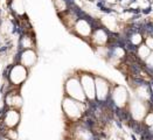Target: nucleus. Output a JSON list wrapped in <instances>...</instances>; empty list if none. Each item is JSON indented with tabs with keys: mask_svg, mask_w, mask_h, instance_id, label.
<instances>
[{
	"mask_svg": "<svg viewBox=\"0 0 153 140\" xmlns=\"http://www.w3.org/2000/svg\"><path fill=\"white\" fill-rule=\"evenodd\" d=\"M62 112L64 118L69 121L70 124L74 123H78L81 120H83L85 113L88 112V104L77 102L75 99L64 96L62 99Z\"/></svg>",
	"mask_w": 153,
	"mask_h": 140,
	"instance_id": "obj_1",
	"label": "nucleus"
},
{
	"mask_svg": "<svg viewBox=\"0 0 153 140\" xmlns=\"http://www.w3.org/2000/svg\"><path fill=\"white\" fill-rule=\"evenodd\" d=\"M63 90H64V96L71 98V99H75L77 102L88 104L77 74L76 75H70L67 77V79L64 81Z\"/></svg>",
	"mask_w": 153,
	"mask_h": 140,
	"instance_id": "obj_2",
	"label": "nucleus"
},
{
	"mask_svg": "<svg viewBox=\"0 0 153 140\" xmlns=\"http://www.w3.org/2000/svg\"><path fill=\"white\" fill-rule=\"evenodd\" d=\"M78 79L81 86L83 89L86 102L89 105H92L96 103V93H95V75H92L89 71H78L77 72Z\"/></svg>",
	"mask_w": 153,
	"mask_h": 140,
	"instance_id": "obj_3",
	"label": "nucleus"
},
{
	"mask_svg": "<svg viewBox=\"0 0 153 140\" xmlns=\"http://www.w3.org/2000/svg\"><path fill=\"white\" fill-rule=\"evenodd\" d=\"M112 84L103 76L95 75V93H96V103L100 106H105L110 98Z\"/></svg>",
	"mask_w": 153,
	"mask_h": 140,
	"instance_id": "obj_4",
	"label": "nucleus"
},
{
	"mask_svg": "<svg viewBox=\"0 0 153 140\" xmlns=\"http://www.w3.org/2000/svg\"><path fill=\"white\" fill-rule=\"evenodd\" d=\"M28 75H29V70L16 62L8 70L7 79H8L10 85L13 89H19L22 84L27 81Z\"/></svg>",
	"mask_w": 153,
	"mask_h": 140,
	"instance_id": "obj_5",
	"label": "nucleus"
},
{
	"mask_svg": "<svg viewBox=\"0 0 153 140\" xmlns=\"http://www.w3.org/2000/svg\"><path fill=\"white\" fill-rule=\"evenodd\" d=\"M94 28L95 26L90 19H88L85 16H78V19L75 21V23L71 27V33L74 35H76L77 37L88 42Z\"/></svg>",
	"mask_w": 153,
	"mask_h": 140,
	"instance_id": "obj_6",
	"label": "nucleus"
},
{
	"mask_svg": "<svg viewBox=\"0 0 153 140\" xmlns=\"http://www.w3.org/2000/svg\"><path fill=\"white\" fill-rule=\"evenodd\" d=\"M21 121V112L14 109H7L1 118V124L5 130H15Z\"/></svg>",
	"mask_w": 153,
	"mask_h": 140,
	"instance_id": "obj_7",
	"label": "nucleus"
},
{
	"mask_svg": "<svg viewBox=\"0 0 153 140\" xmlns=\"http://www.w3.org/2000/svg\"><path fill=\"white\" fill-rule=\"evenodd\" d=\"M39 56L35 49H25L21 50L20 54L18 56V63H20L21 65H24L28 70L33 68L36 63H38Z\"/></svg>",
	"mask_w": 153,
	"mask_h": 140,
	"instance_id": "obj_8",
	"label": "nucleus"
},
{
	"mask_svg": "<svg viewBox=\"0 0 153 140\" xmlns=\"http://www.w3.org/2000/svg\"><path fill=\"white\" fill-rule=\"evenodd\" d=\"M4 102H5V105L7 106V109H14V110L20 111L24 106V99L18 89H12L11 91H8L5 95Z\"/></svg>",
	"mask_w": 153,
	"mask_h": 140,
	"instance_id": "obj_9",
	"label": "nucleus"
},
{
	"mask_svg": "<svg viewBox=\"0 0 153 140\" xmlns=\"http://www.w3.org/2000/svg\"><path fill=\"white\" fill-rule=\"evenodd\" d=\"M11 12L18 19H27V14L25 9V5L22 0H11Z\"/></svg>",
	"mask_w": 153,
	"mask_h": 140,
	"instance_id": "obj_10",
	"label": "nucleus"
},
{
	"mask_svg": "<svg viewBox=\"0 0 153 140\" xmlns=\"http://www.w3.org/2000/svg\"><path fill=\"white\" fill-rule=\"evenodd\" d=\"M19 46L21 50L25 49H35V37L29 32H26L19 40Z\"/></svg>",
	"mask_w": 153,
	"mask_h": 140,
	"instance_id": "obj_11",
	"label": "nucleus"
},
{
	"mask_svg": "<svg viewBox=\"0 0 153 140\" xmlns=\"http://www.w3.org/2000/svg\"><path fill=\"white\" fill-rule=\"evenodd\" d=\"M53 4H54V7H55L57 14L61 16L64 13H67L69 11V4L67 0H53Z\"/></svg>",
	"mask_w": 153,
	"mask_h": 140,
	"instance_id": "obj_12",
	"label": "nucleus"
},
{
	"mask_svg": "<svg viewBox=\"0 0 153 140\" xmlns=\"http://www.w3.org/2000/svg\"><path fill=\"white\" fill-rule=\"evenodd\" d=\"M150 54H151V50L146 47V44H145V43H141L140 46L137 47L136 56L139 58L140 61H144V62H145V60L150 56Z\"/></svg>",
	"mask_w": 153,
	"mask_h": 140,
	"instance_id": "obj_13",
	"label": "nucleus"
},
{
	"mask_svg": "<svg viewBox=\"0 0 153 140\" xmlns=\"http://www.w3.org/2000/svg\"><path fill=\"white\" fill-rule=\"evenodd\" d=\"M144 41H145V44L146 47L153 51V35H147V36H144Z\"/></svg>",
	"mask_w": 153,
	"mask_h": 140,
	"instance_id": "obj_14",
	"label": "nucleus"
},
{
	"mask_svg": "<svg viewBox=\"0 0 153 140\" xmlns=\"http://www.w3.org/2000/svg\"><path fill=\"white\" fill-rule=\"evenodd\" d=\"M0 140H11V139H8V138H6L5 135H0Z\"/></svg>",
	"mask_w": 153,
	"mask_h": 140,
	"instance_id": "obj_15",
	"label": "nucleus"
},
{
	"mask_svg": "<svg viewBox=\"0 0 153 140\" xmlns=\"http://www.w3.org/2000/svg\"><path fill=\"white\" fill-rule=\"evenodd\" d=\"M131 138H132V140H137V138H136L134 134H131Z\"/></svg>",
	"mask_w": 153,
	"mask_h": 140,
	"instance_id": "obj_16",
	"label": "nucleus"
}]
</instances>
